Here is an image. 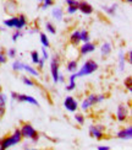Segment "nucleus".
Listing matches in <instances>:
<instances>
[{"mask_svg":"<svg viewBox=\"0 0 132 150\" xmlns=\"http://www.w3.org/2000/svg\"><path fill=\"white\" fill-rule=\"evenodd\" d=\"M37 1H38V3H42V1H43V0H37Z\"/></svg>","mask_w":132,"mask_h":150,"instance_id":"48","label":"nucleus"},{"mask_svg":"<svg viewBox=\"0 0 132 150\" xmlns=\"http://www.w3.org/2000/svg\"><path fill=\"white\" fill-rule=\"evenodd\" d=\"M87 100L91 102L92 106L97 105L98 103V93H89V95H87Z\"/></svg>","mask_w":132,"mask_h":150,"instance_id":"30","label":"nucleus"},{"mask_svg":"<svg viewBox=\"0 0 132 150\" xmlns=\"http://www.w3.org/2000/svg\"><path fill=\"white\" fill-rule=\"evenodd\" d=\"M20 130L24 139H29L32 143H37L39 140V133L37 132V129L31 123H27V122L22 123L20 127Z\"/></svg>","mask_w":132,"mask_h":150,"instance_id":"3","label":"nucleus"},{"mask_svg":"<svg viewBox=\"0 0 132 150\" xmlns=\"http://www.w3.org/2000/svg\"><path fill=\"white\" fill-rule=\"evenodd\" d=\"M77 67H78V59H71L66 63V70L68 73H75L77 71Z\"/></svg>","mask_w":132,"mask_h":150,"instance_id":"19","label":"nucleus"},{"mask_svg":"<svg viewBox=\"0 0 132 150\" xmlns=\"http://www.w3.org/2000/svg\"><path fill=\"white\" fill-rule=\"evenodd\" d=\"M125 67H126V54L124 51H120V53H119V70L124 71Z\"/></svg>","mask_w":132,"mask_h":150,"instance_id":"21","label":"nucleus"},{"mask_svg":"<svg viewBox=\"0 0 132 150\" xmlns=\"http://www.w3.org/2000/svg\"><path fill=\"white\" fill-rule=\"evenodd\" d=\"M103 8V10H104V12L105 14H108V15H114L115 12H116V8H117V5L116 4H112L111 6H102Z\"/></svg>","mask_w":132,"mask_h":150,"instance_id":"25","label":"nucleus"},{"mask_svg":"<svg viewBox=\"0 0 132 150\" xmlns=\"http://www.w3.org/2000/svg\"><path fill=\"white\" fill-rule=\"evenodd\" d=\"M23 36V32H22V30H15V32L14 35H12V41L16 42L18 38H21V37Z\"/></svg>","mask_w":132,"mask_h":150,"instance_id":"35","label":"nucleus"},{"mask_svg":"<svg viewBox=\"0 0 132 150\" xmlns=\"http://www.w3.org/2000/svg\"><path fill=\"white\" fill-rule=\"evenodd\" d=\"M97 150H110V146H108V145H99V146H97Z\"/></svg>","mask_w":132,"mask_h":150,"instance_id":"43","label":"nucleus"},{"mask_svg":"<svg viewBox=\"0 0 132 150\" xmlns=\"http://www.w3.org/2000/svg\"><path fill=\"white\" fill-rule=\"evenodd\" d=\"M98 63L93 59H87L83 62V64L80 67V69L77 71H75L77 78H83V76H88V75L93 74L94 71L98 70Z\"/></svg>","mask_w":132,"mask_h":150,"instance_id":"2","label":"nucleus"},{"mask_svg":"<svg viewBox=\"0 0 132 150\" xmlns=\"http://www.w3.org/2000/svg\"><path fill=\"white\" fill-rule=\"evenodd\" d=\"M6 55H8V58H12V59H15L16 58V55H17V51L15 48H10L8 53H6Z\"/></svg>","mask_w":132,"mask_h":150,"instance_id":"36","label":"nucleus"},{"mask_svg":"<svg viewBox=\"0 0 132 150\" xmlns=\"http://www.w3.org/2000/svg\"><path fill=\"white\" fill-rule=\"evenodd\" d=\"M111 51H112V46H111L110 42H103L102 43V46H100V54H102L103 58L109 57Z\"/></svg>","mask_w":132,"mask_h":150,"instance_id":"15","label":"nucleus"},{"mask_svg":"<svg viewBox=\"0 0 132 150\" xmlns=\"http://www.w3.org/2000/svg\"><path fill=\"white\" fill-rule=\"evenodd\" d=\"M27 23H28V21H27L26 16H24L23 14H17V21H16L14 30H23L27 26Z\"/></svg>","mask_w":132,"mask_h":150,"instance_id":"13","label":"nucleus"},{"mask_svg":"<svg viewBox=\"0 0 132 150\" xmlns=\"http://www.w3.org/2000/svg\"><path fill=\"white\" fill-rule=\"evenodd\" d=\"M12 70L14 71H22L23 70V63L21 60L15 59V62L12 63Z\"/></svg>","mask_w":132,"mask_h":150,"instance_id":"27","label":"nucleus"},{"mask_svg":"<svg viewBox=\"0 0 132 150\" xmlns=\"http://www.w3.org/2000/svg\"><path fill=\"white\" fill-rule=\"evenodd\" d=\"M77 11H78V6L67 5V8H66V14L67 15H73V14H76Z\"/></svg>","mask_w":132,"mask_h":150,"instance_id":"33","label":"nucleus"},{"mask_svg":"<svg viewBox=\"0 0 132 150\" xmlns=\"http://www.w3.org/2000/svg\"><path fill=\"white\" fill-rule=\"evenodd\" d=\"M125 86L127 87L129 91L132 90V78L130 76V75H129V76H126V79H125Z\"/></svg>","mask_w":132,"mask_h":150,"instance_id":"37","label":"nucleus"},{"mask_svg":"<svg viewBox=\"0 0 132 150\" xmlns=\"http://www.w3.org/2000/svg\"><path fill=\"white\" fill-rule=\"evenodd\" d=\"M78 11L82 12L83 15H92L94 9L89 3L86 1V0H78Z\"/></svg>","mask_w":132,"mask_h":150,"instance_id":"10","label":"nucleus"},{"mask_svg":"<svg viewBox=\"0 0 132 150\" xmlns=\"http://www.w3.org/2000/svg\"><path fill=\"white\" fill-rule=\"evenodd\" d=\"M59 83H65V78L62 74H59V80H58V84Z\"/></svg>","mask_w":132,"mask_h":150,"instance_id":"45","label":"nucleus"},{"mask_svg":"<svg viewBox=\"0 0 132 150\" xmlns=\"http://www.w3.org/2000/svg\"><path fill=\"white\" fill-rule=\"evenodd\" d=\"M125 1H127L129 4H131V3H132V0H125Z\"/></svg>","mask_w":132,"mask_h":150,"instance_id":"47","label":"nucleus"},{"mask_svg":"<svg viewBox=\"0 0 132 150\" xmlns=\"http://www.w3.org/2000/svg\"><path fill=\"white\" fill-rule=\"evenodd\" d=\"M44 63H45V60H44L43 58H41L39 62H38V64H37V65H38V68H39V70H42L44 68Z\"/></svg>","mask_w":132,"mask_h":150,"instance_id":"42","label":"nucleus"},{"mask_svg":"<svg viewBox=\"0 0 132 150\" xmlns=\"http://www.w3.org/2000/svg\"><path fill=\"white\" fill-rule=\"evenodd\" d=\"M39 40H41V43H42L43 47H45V48L50 47V41L48 38V36L44 32H39Z\"/></svg>","mask_w":132,"mask_h":150,"instance_id":"23","label":"nucleus"},{"mask_svg":"<svg viewBox=\"0 0 132 150\" xmlns=\"http://www.w3.org/2000/svg\"><path fill=\"white\" fill-rule=\"evenodd\" d=\"M106 98V96L104 95V93H98V103H100V102H103L104 100Z\"/></svg>","mask_w":132,"mask_h":150,"instance_id":"41","label":"nucleus"},{"mask_svg":"<svg viewBox=\"0 0 132 150\" xmlns=\"http://www.w3.org/2000/svg\"><path fill=\"white\" fill-rule=\"evenodd\" d=\"M52 16H53V18L55 21L60 22V21L64 20V10H62L61 8H54L52 10Z\"/></svg>","mask_w":132,"mask_h":150,"instance_id":"17","label":"nucleus"},{"mask_svg":"<svg viewBox=\"0 0 132 150\" xmlns=\"http://www.w3.org/2000/svg\"><path fill=\"white\" fill-rule=\"evenodd\" d=\"M16 101L18 103H22V102H26V103H29V105H32V106H37L38 107L39 103L38 101L33 97V96H29V95H26V93H18L17 97H16Z\"/></svg>","mask_w":132,"mask_h":150,"instance_id":"9","label":"nucleus"},{"mask_svg":"<svg viewBox=\"0 0 132 150\" xmlns=\"http://www.w3.org/2000/svg\"><path fill=\"white\" fill-rule=\"evenodd\" d=\"M76 79H77L76 74L71 73L70 78H68V84L65 86V90L66 91H73L75 89H76Z\"/></svg>","mask_w":132,"mask_h":150,"instance_id":"18","label":"nucleus"},{"mask_svg":"<svg viewBox=\"0 0 132 150\" xmlns=\"http://www.w3.org/2000/svg\"><path fill=\"white\" fill-rule=\"evenodd\" d=\"M16 21H17V14L10 16L9 18H5L3 23H4V26H5V27L14 28V27H15V25H16Z\"/></svg>","mask_w":132,"mask_h":150,"instance_id":"22","label":"nucleus"},{"mask_svg":"<svg viewBox=\"0 0 132 150\" xmlns=\"http://www.w3.org/2000/svg\"><path fill=\"white\" fill-rule=\"evenodd\" d=\"M6 102H8V96L4 92L0 91V120H3L6 112Z\"/></svg>","mask_w":132,"mask_h":150,"instance_id":"14","label":"nucleus"},{"mask_svg":"<svg viewBox=\"0 0 132 150\" xmlns=\"http://www.w3.org/2000/svg\"><path fill=\"white\" fill-rule=\"evenodd\" d=\"M105 127L103 124H92L88 128V132H89V135L92 138L97 139V140H102L105 138Z\"/></svg>","mask_w":132,"mask_h":150,"instance_id":"5","label":"nucleus"},{"mask_svg":"<svg viewBox=\"0 0 132 150\" xmlns=\"http://www.w3.org/2000/svg\"><path fill=\"white\" fill-rule=\"evenodd\" d=\"M66 5H73V6H78V0H65Z\"/></svg>","mask_w":132,"mask_h":150,"instance_id":"40","label":"nucleus"},{"mask_svg":"<svg viewBox=\"0 0 132 150\" xmlns=\"http://www.w3.org/2000/svg\"><path fill=\"white\" fill-rule=\"evenodd\" d=\"M21 80H22V83L26 85V86H29V87H33L34 85H36V83L34 81L31 79L29 76H27V75H22L21 76Z\"/></svg>","mask_w":132,"mask_h":150,"instance_id":"28","label":"nucleus"},{"mask_svg":"<svg viewBox=\"0 0 132 150\" xmlns=\"http://www.w3.org/2000/svg\"><path fill=\"white\" fill-rule=\"evenodd\" d=\"M80 107H81V110H82V111H88V110H89V108L92 107V105H91V102L88 101L87 97H86V98L83 100V101L81 102V106H80Z\"/></svg>","mask_w":132,"mask_h":150,"instance_id":"32","label":"nucleus"},{"mask_svg":"<svg viewBox=\"0 0 132 150\" xmlns=\"http://www.w3.org/2000/svg\"><path fill=\"white\" fill-rule=\"evenodd\" d=\"M80 38H81V42H82V43L89 42L91 41L89 32H88L87 30H80Z\"/></svg>","mask_w":132,"mask_h":150,"instance_id":"24","label":"nucleus"},{"mask_svg":"<svg viewBox=\"0 0 132 150\" xmlns=\"http://www.w3.org/2000/svg\"><path fill=\"white\" fill-rule=\"evenodd\" d=\"M45 30H47V32L50 33V35H55L56 33V27L54 26V25L52 22H45Z\"/></svg>","mask_w":132,"mask_h":150,"instance_id":"31","label":"nucleus"},{"mask_svg":"<svg viewBox=\"0 0 132 150\" xmlns=\"http://www.w3.org/2000/svg\"><path fill=\"white\" fill-rule=\"evenodd\" d=\"M132 53H131V51H129L127 52V62H129V64H131V60H132Z\"/></svg>","mask_w":132,"mask_h":150,"instance_id":"46","label":"nucleus"},{"mask_svg":"<svg viewBox=\"0 0 132 150\" xmlns=\"http://www.w3.org/2000/svg\"><path fill=\"white\" fill-rule=\"evenodd\" d=\"M50 74H52V79L54 84H58L59 74H60V57L59 54H55L54 57L50 59Z\"/></svg>","mask_w":132,"mask_h":150,"instance_id":"4","label":"nucleus"},{"mask_svg":"<svg viewBox=\"0 0 132 150\" xmlns=\"http://www.w3.org/2000/svg\"><path fill=\"white\" fill-rule=\"evenodd\" d=\"M23 70L26 71L28 75H31V76H39V70L36 69L34 67L29 65V64H24L23 63Z\"/></svg>","mask_w":132,"mask_h":150,"instance_id":"20","label":"nucleus"},{"mask_svg":"<svg viewBox=\"0 0 132 150\" xmlns=\"http://www.w3.org/2000/svg\"><path fill=\"white\" fill-rule=\"evenodd\" d=\"M75 121L77 122V124H80V126H83L85 122H86V117L81 113V112H75Z\"/></svg>","mask_w":132,"mask_h":150,"instance_id":"26","label":"nucleus"},{"mask_svg":"<svg viewBox=\"0 0 132 150\" xmlns=\"http://www.w3.org/2000/svg\"><path fill=\"white\" fill-rule=\"evenodd\" d=\"M22 139H23V137L21 134L20 128H16L14 132H12V134L6 135L0 139V150H8L12 146H15L18 143H21Z\"/></svg>","mask_w":132,"mask_h":150,"instance_id":"1","label":"nucleus"},{"mask_svg":"<svg viewBox=\"0 0 132 150\" xmlns=\"http://www.w3.org/2000/svg\"><path fill=\"white\" fill-rule=\"evenodd\" d=\"M96 48H97V46L94 45L93 42H91V41L85 42L78 47V53H80L81 57H86V55L93 53L94 51H96Z\"/></svg>","mask_w":132,"mask_h":150,"instance_id":"8","label":"nucleus"},{"mask_svg":"<svg viewBox=\"0 0 132 150\" xmlns=\"http://www.w3.org/2000/svg\"><path fill=\"white\" fill-rule=\"evenodd\" d=\"M17 8H18V5H17V3L15 1V0H6L5 1V8H4L5 12L9 14L10 16L17 14Z\"/></svg>","mask_w":132,"mask_h":150,"instance_id":"12","label":"nucleus"},{"mask_svg":"<svg viewBox=\"0 0 132 150\" xmlns=\"http://www.w3.org/2000/svg\"><path fill=\"white\" fill-rule=\"evenodd\" d=\"M39 59H41V55H39L38 51H32V52H31V60H32L33 64H36V65L38 64Z\"/></svg>","mask_w":132,"mask_h":150,"instance_id":"29","label":"nucleus"},{"mask_svg":"<svg viewBox=\"0 0 132 150\" xmlns=\"http://www.w3.org/2000/svg\"><path fill=\"white\" fill-rule=\"evenodd\" d=\"M130 117V111H129V107L126 105H119L117 108H116V120L120 122V123H124L129 120Z\"/></svg>","mask_w":132,"mask_h":150,"instance_id":"6","label":"nucleus"},{"mask_svg":"<svg viewBox=\"0 0 132 150\" xmlns=\"http://www.w3.org/2000/svg\"><path fill=\"white\" fill-rule=\"evenodd\" d=\"M41 4H42V9L45 10V9H48V8H50V6L54 5V0H43Z\"/></svg>","mask_w":132,"mask_h":150,"instance_id":"34","label":"nucleus"},{"mask_svg":"<svg viewBox=\"0 0 132 150\" xmlns=\"http://www.w3.org/2000/svg\"><path fill=\"white\" fill-rule=\"evenodd\" d=\"M64 107H65L66 111L75 113V112L78 110L80 105H78V101H77V100L75 98V97H72V96H66V97L64 98Z\"/></svg>","mask_w":132,"mask_h":150,"instance_id":"7","label":"nucleus"},{"mask_svg":"<svg viewBox=\"0 0 132 150\" xmlns=\"http://www.w3.org/2000/svg\"><path fill=\"white\" fill-rule=\"evenodd\" d=\"M70 45L73 46V47H78L80 43H81V38H80V30H75L70 35Z\"/></svg>","mask_w":132,"mask_h":150,"instance_id":"16","label":"nucleus"},{"mask_svg":"<svg viewBox=\"0 0 132 150\" xmlns=\"http://www.w3.org/2000/svg\"><path fill=\"white\" fill-rule=\"evenodd\" d=\"M8 55H6L3 51L1 52H0V65H3V64H5L6 63V62H8Z\"/></svg>","mask_w":132,"mask_h":150,"instance_id":"38","label":"nucleus"},{"mask_svg":"<svg viewBox=\"0 0 132 150\" xmlns=\"http://www.w3.org/2000/svg\"><path fill=\"white\" fill-rule=\"evenodd\" d=\"M42 58L44 60H48L50 58V55H49V52L47 51V48L45 47H42Z\"/></svg>","mask_w":132,"mask_h":150,"instance_id":"39","label":"nucleus"},{"mask_svg":"<svg viewBox=\"0 0 132 150\" xmlns=\"http://www.w3.org/2000/svg\"><path fill=\"white\" fill-rule=\"evenodd\" d=\"M10 95H11V98H12V100H15V101H16V97H17V95H18V92L11 91V92H10Z\"/></svg>","mask_w":132,"mask_h":150,"instance_id":"44","label":"nucleus"},{"mask_svg":"<svg viewBox=\"0 0 132 150\" xmlns=\"http://www.w3.org/2000/svg\"><path fill=\"white\" fill-rule=\"evenodd\" d=\"M116 138L119 139H122V140H130L132 138V127L127 126V127H124L117 132L116 134Z\"/></svg>","mask_w":132,"mask_h":150,"instance_id":"11","label":"nucleus"}]
</instances>
